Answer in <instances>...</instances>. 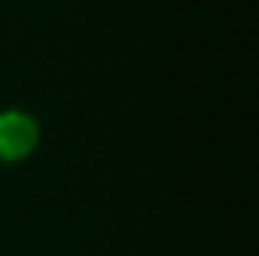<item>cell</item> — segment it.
<instances>
[{
    "mask_svg": "<svg viewBox=\"0 0 259 256\" xmlns=\"http://www.w3.org/2000/svg\"><path fill=\"white\" fill-rule=\"evenodd\" d=\"M39 125L33 115L17 109L0 112V161H20L36 148Z\"/></svg>",
    "mask_w": 259,
    "mask_h": 256,
    "instance_id": "1",
    "label": "cell"
}]
</instances>
